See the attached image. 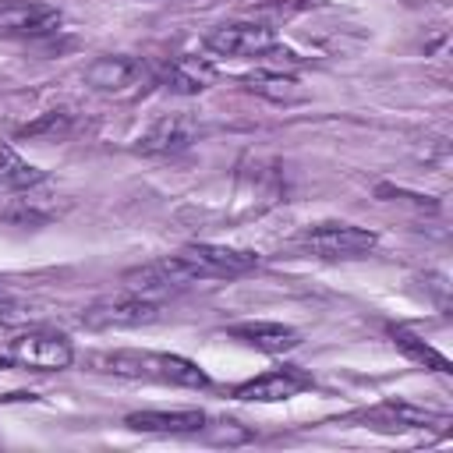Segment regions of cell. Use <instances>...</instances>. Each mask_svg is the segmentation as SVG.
Segmentation results:
<instances>
[{
    "mask_svg": "<svg viewBox=\"0 0 453 453\" xmlns=\"http://www.w3.org/2000/svg\"><path fill=\"white\" fill-rule=\"evenodd\" d=\"M88 365L96 372L106 375H120V379H142V382H163V386H184V389H205L209 375L170 350H106V354H92Z\"/></svg>",
    "mask_w": 453,
    "mask_h": 453,
    "instance_id": "obj_1",
    "label": "cell"
},
{
    "mask_svg": "<svg viewBox=\"0 0 453 453\" xmlns=\"http://www.w3.org/2000/svg\"><path fill=\"white\" fill-rule=\"evenodd\" d=\"M297 244L326 262H340V258H365L368 251H375L379 237L365 226L343 223V219H329V223H311L297 234Z\"/></svg>",
    "mask_w": 453,
    "mask_h": 453,
    "instance_id": "obj_2",
    "label": "cell"
},
{
    "mask_svg": "<svg viewBox=\"0 0 453 453\" xmlns=\"http://www.w3.org/2000/svg\"><path fill=\"white\" fill-rule=\"evenodd\" d=\"M163 319V304L131 290H120L113 297H99L81 311L85 329H138Z\"/></svg>",
    "mask_w": 453,
    "mask_h": 453,
    "instance_id": "obj_3",
    "label": "cell"
},
{
    "mask_svg": "<svg viewBox=\"0 0 453 453\" xmlns=\"http://www.w3.org/2000/svg\"><path fill=\"white\" fill-rule=\"evenodd\" d=\"M177 262L184 265L191 283L202 280H234L244 276L258 265L255 251H241V248H223V244H184L180 251H173Z\"/></svg>",
    "mask_w": 453,
    "mask_h": 453,
    "instance_id": "obj_4",
    "label": "cell"
},
{
    "mask_svg": "<svg viewBox=\"0 0 453 453\" xmlns=\"http://www.w3.org/2000/svg\"><path fill=\"white\" fill-rule=\"evenodd\" d=\"M7 357L32 372H60L74 361V347L64 333L53 329H25L7 340Z\"/></svg>",
    "mask_w": 453,
    "mask_h": 453,
    "instance_id": "obj_5",
    "label": "cell"
},
{
    "mask_svg": "<svg viewBox=\"0 0 453 453\" xmlns=\"http://www.w3.org/2000/svg\"><path fill=\"white\" fill-rule=\"evenodd\" d=\"M64 14L42 0H0V35L11 39H46L60 32Z\"/></svg>",
    "mask_w": 453,
    "mask_h": 453,
    "instance_id": "obj_6",
    "label": "cell"
},
{
    "mask_svg": "<svg viewBox=\"0 0 453 453\" xmlns=\"http://www.w3.org/2000/svg\"><path fill=\"white\" fill-rule=\"evenodd\" d=\"M276 46V32L258 21H226L205 35V50L216 57H265Z\"/></svg>",
    "mask_w": 453,
    "mask_h": 453,
    "instance_id": "obj_7",
    "label": "cell"
},
{
    "mask_svg": "<svg viewBox=\"0 0 453 453\" xmlns=\"http://www.w3.org/2000/svg\"><path fill=\"white\" fill-rule=\"evenodd\" d=\"M315 382H311V375L304 368L280 365V368H273L265 375H255V379L234 386L230 396L234 400H248V403H280V400H290V396H297V393H304Z\"/></svg>",
    "mask_w": 453,
    "mask_h": 453,
    "instance_id": "obj_8",
    "label": "cell"
},
{
    "mask_svg": "<svg viewBox=\"0 0 453 453\" xmlns=\"http://www.w3.org/2000/svg\"><path fill=\"white\" fill-rule=\"evenodd\" d=\"M149 78H152V71L138 57H124V53L96 57L85 67V85H92L96 92H131Z\"/></svg>",
    "mask_w": 453,
    "mask_h": 453,
    "instance_id": "obj_9",
    "label": "cell"
},
{
    "mask_svg": "<svg viewBox=\"0 0 453 453\" xmlns=\"http://www.w3.org/2000/svg\"><path fill=\"white\" fill-rule=\"evenodd\" d=\"M198 134H202V127L195 124V117H188V113H166L145 134H138V145L134 149L145 152V156H170V152L188 149Z\"/></svg>",
    "mask_w": 453,
    "mask_h": 453,
    "instance_id": "obj_10",
    "label": "cell"
},
{
    "mask_svg": "<svg viewBox=\"0 0 453 453\" xmlns=\"http://www.w3.org/2000/svg\"><path fill=\"white\" fill-rule=\"evenodd\" d=\"M365 425L372 428H389V432H403V428H446L449 425V414H439V411H425V407H414V403H403V400H386L365 414H357Z\"/></svg>",
    "mask_w": 453,
    "mask_h": 453,
    "instance_id": "obj_11",
    "label": "cell"
},
{
    "mask_svg": "<svg viewBox=\"0 0 453 453\" xmlns=\"http://www.w3.org/2000/svg\"><path fill=\"white\" fill-rule=\"evenodd\" d=\"M131 432H159V435H195L209 425V414L198 407L184 411H134L124 418Z\"/></svg>",
    "mask_w": 453,
    "mask_h": 453,
    "instance_id": "obj_12",
    "label": "cell"
},
{
    "mask_svg": "<svg viewBox=\"0 0 453 453\" xmlns=\"http://www.w3.org/2000/svg\"><path fill=\"white\" fill-rule=\"evenodd\" d=\"M226 336L230 340H241L262 354H283V350H294L301 343V333L294 326H283V322H265V319H251V322H234L226 326Z\"/></svg>",
    "mask_w": 453,
    "mask_h": 453,
    "instance_id": "obj_13",
    "label": "cell"
},
{
    "mask_svg": "<svg viewBox=\"0 0 453 453\" xmlns=\"http://www.w3.org/2000/svg\"><path fill=\"white\" fill-rule=\"evenodd\" d=\"M244 85L262 96V99H273V103H301L304 99V88L297 78L290 74H276V71H255L244 78Z\"/></svg>",
    "mask_w": 453,
    "mask_h": 453,
    "instance_id": "obj_14",
    "label": "cell"
},
{
    "mask_svg": "<svg viewBox=\"0 0 453 453\" xmlns=\"http://www.w3.org/2000/svg\"><path fill=\"white\" fill-rule=\"evenodd\" d=\"M389 340H393V347L396 350H403L411 361H418V365H425V368H432V372H449V361H446V354H439L435 347H428L418 333H411L407 326H389Z\"/></svg>",
    "mask_w": 453,
    "mask_h": 453,
    "instance_id": "obj_15",
    "label": "cell"
},
{
    "mask_svg": "<svg viewBox=\"0 0 453 453\" xmlns=\"http://www.w3.org/2000/svg\"><path fill=\"white\" fill-rule=\"evenodd\" d=\"M152 78H159V81H163L166 88H173V92L195 96V92L205 88V81H209V67H195L191 60H170V64H163Z\"/></svg>",
    "mask_w": 453,
    "mask_h": 453,
    "instance_id": "obj_16",
    "label": "cell"
},
{
    "mask_svg": "<svg viewBox=\"0 0 453 453\" xmlns=\"http://www.w3.org/2000/svg\"><path fill=\"white\" fill-rule=\"evenodd\" d=\"M46 173L39 166H32L28 159H21L11 145H0V184L14 188V191H28L35 184H42Z\"/></svg>",
    "mask_w": 453,
    "mask_h": 453,
    "instance_id": "obj_17",
    "label": "cell"
},
{
    "mask_svg": "<svg viewBox=\"0 0 453 453\" xmlns=\"http://www.w3.org/2000/svg\"><path fill=\"white\" fill-rule=\"evenodd\" d=\"M67 127H71V113L67 110H46L42 117H35L25 127H18V138H57Z\"/></svg>",
    "mask_w": 453,
    "mask_h": 453,
    "instance_id": "obj_18",
    "label": "cell"
},
{
    "mask_svg": "<svg viewBox=\"0 0 453 453\" xmlns=\"http://www.w3.org/2000/svg\"><path fill=\"white\" fill-rule=\"evenodd\" d=\"M14 308H18V304H14V297H11V294H7L4 287H0V322L14 319Z\"/></svg>",
    "mask_w": 453,
    "mask_h": 453,
    "instance_id": "obj_19",
    "label": "cell"
}]
</instances>
